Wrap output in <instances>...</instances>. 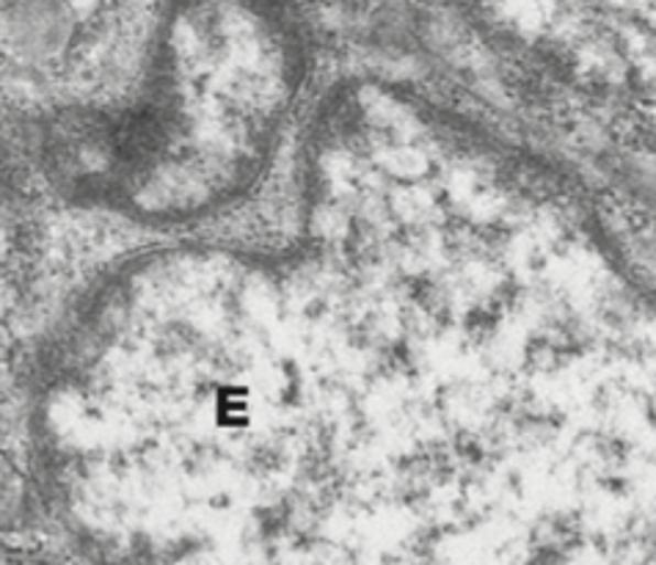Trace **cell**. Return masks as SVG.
<instances>
[{
    "instance_id": "obj_1",
    "label": "cell",
    "mask_w": 656,
    "mask_h": 565,
    "mask_svg": "<svg viewBox=\"0 0 656 565\" xmlns=\"http://www.w3.org/2000/svg\"><path fill=\"white\" fill-rule=\"evenodd\" d=\"M14 499H18V477L12 475L7 460L0 458V524L14 508Z\"/></svg>"
}]
</instances>
